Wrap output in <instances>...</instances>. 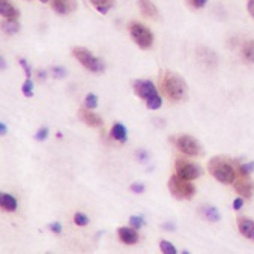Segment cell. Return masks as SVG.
Returning <instances> with one entry per match:
<instances>
[{
    "label": "cell",
    "mask_w": 254,
    "mask_h": 254,
    "mask_svg": "<svg viewBox=\"0 0 254 254\" xmlns=\"http://www.w3.org/2000/svg\"><path fill=\"white\" fill-rule=\"evenodd\" d=\"M39 2H42V3H47V2H48V0H39Z\"/></svg>",
    "instance_id": "b9f144b4"
},
{
    "label": "cell",
    "mask_w": 254,
    "mask_h": 254,
    "mask_svg": "<svg viewBox=\"0 0 254 254\" xmlns=\"http://www.w3.org/2000/svg\"><path fill=\"white\" fill-rule=\"evenodd\" d=\"M72 54H74V57H75L88 71L96 72V74L104 72V69H105L104 62H102L101 59H98L96 56H93L89 50L83 48V47H75V48L72 50Z\"/></svg>",
    "instance_id": "277c9868"
},
{
    "label": "cell",
    "mask_w": 254,
    "mask_h": 254,
    "mask_svg": "<svg viewBox=\"0 0 254 254\" xmlns=\"http://www.w3.org/2000/svg\"><path fill=\"white\" fill-rule=\"evenodd\" d=\"M160 248H161V251L164 254H176L178 253L176 247L172 242H168V241H161L160 242Z\"/></svg>",
    "instance_id": "603a6c76"
},
{
    "label": "cell",
    "mask_w": 254,
    "mask_h": 254,
    "mask_svg": "<svg viewBox=\"0 0 254 254\" xmlns=\"http://www.w3.org/2000/svg\"><path fill=\"white\" fill-rule=\"evenodd\" d=\"M200 214L209 223H218L221 220V215H220L218 209L215 206H202L200 208Z\"/></svg>",
    "instance_id": "2e32d148"
},
{
    "label": "cell",
    "mask_w": 254,
    "mask_h": 254,
    "mask_svg": "<svg viewBox=\"0 0 254 254\" xmlns=\"http://www.w3.org/2000/svg\"><path fill=\"white\" fill-rule=\"evenodd\" d=\"M209 172L212 173V176L218 182L226 185L233 184L236 179V170L233 168V165L221 158H214L209 161Z\"/></svg>",
    "instance_id": "7a4b0ae2"
},
{
    "label": "cell",
    "mask_w": 254,
    "mask_h": 254,
    "mask_svg": "<svg viewBox=\"0 0 254 254\" xmlns=\"http://www.w3.org/2000/svg\"><path fill=\"white\" fill-rule=\"evenodd\" d=\"M112 137L120 143L126 141V128L122 123H115L113 128H112Z\"/></svg>",
    "instance_id": "d6986e66"
},
{
    "label": "cell",
    "mask_w": 254,
    "mask_h": 254,
    "mask_svg": "<svg viewBox=\"0 0 254 254\" xmlns=\"http://www.w3.org/2000/svg\"><path fill=\"white\" fill-rule=\"evenodd\" d=\"M235 189L241 197L250 199L254 193V185H253V182L250 181L248 176H241L239 175V179L235 182Z\"/></svg>",
    "instance_id": "9c48e42d"
},
{
    "label": "cell",
    "mask_w": 254,
    "mask_h": 254,
    "mask_svg": "<svg viewBox=\"0 0 254 254\" xmlns=\"http://www.w3.org/2000/svg\"><path fill=\"white\" fill-rule=\"evenodd\" d=\"M3 30L8 33V35H14L20 30V24H18V21L17 18L15 20H6L5 23H3Z\"/></svg>",
    "instance_id": "7402d4cb"
},
{
    "label": "cell",
    "mask_w": 254,
    "mask_h": 254,
    "mask_svg": "<svg viewBox=\"0 0 254 254\" xmlns=\"http://www.w3.org/2000/svg\"><path fill=\"white\" fill-rule=\"evenodd\" d=\"M189 3H191L194 8H203L208 3V0H189Z\"/></svg>",
    "instance_id": "836d02e7"
},
{
    "label": "cell",
    "mask_w": 254,
    "mask_h": 254,
    "mask_svg": "<svg viewBox=\"0 0 254 254\" xmlns=\"http://www.w3.org/2000/svg\"><path fill=\"white\" fill-rule=\"evenodd\" d=\"M51 72L54 74L56 78H63V77L67 75V71L63 69L62 67H53V68H51Z\"/></svg>",
    "instance_id": "4dcf8cb0"
},
{
    "label": "cell",
    "mask_w": 254,
    "mask_h": 254,
    "mask_svg": "<svg viewBox=\"0 0 254 254\" xmlns=\"http://www.w3.org/2000/svg\"><path fill=\"white\" fill-rule=\"evenodd\" d=\"M238 229L245 238H248L254 242V221H251L248 218H239Z\"/></svg>",
    "instance_id": "5bb4252c"
},
{
    "label": "cell",
    "mask_w": 254,
    "mask_h": 254,
    "mask_svg": "<svg viewBox=\"0 0 254 254\" xmlns=\"http://www.w3.org/2000/svg\"><path fill=\"white\" fill-rule=\"evenodd\" d=\"M46 75H47L46 71H38V77H39V78H46Z\"/></svg>",
    "instance_id": "f35d334b"
},
{
    "label": "cell",
    "mask_w": 254,
    "mask_h": 254,
    "mask_svg": "<svg viewBox=\"0 0 254 254\" xmlns=\"http://www.w3.org/2000/svg\"><path fill=\"white\" fill-rule=\"evenodd\" d=\"M139 158H140L141 161H146V158H147V155H146V152H143V151H140V152H139Z\"/></svg>",
    "instance_id": "74e56055"
},
{
    "label": "cell",
    "mask_w": 254,
    "mask_h": 254,
    "mask_svg": "<svg viewBox=\"0 0 254 254\" xmlns=\"http://www.w3.org/2000/svg\"><path fill=\"white\" fill-rule=\"evenodd\" d=\"M84 104H86V109H89V110L96 109V105H98V96H96L95 93H88V95H86V99H84Z\"/></svg>",
    "instance_id": "cb8c5ba5"
},
{
    "label": "cell",
    "mask_w": 254,
    "mask_h": 254,
    "mask_svg": "<svg viewBox=\"0 0 254 254\" xmlns=\"http://www.w3.org/2000/svg\"><path fill=\"white\" fill-rule=\"evenodd\" d=\"M161 104H162V99L158 95V92L155 95H152L151 98L146 99V105H147V109H149V110H158L161 107Z\"/></svg>",
    "instance_id": "44dd1931"
},
{
    "label": "cell",
    "mask_w": 254,
    "mask_h": 254,
    "mask_svg": "<svg viewBox=\"0 0 254 254\" xmlns=\"http://www.w3.org/2000/svg\"><path fill=\"white\" fill-rule=\"evenodd\" d=\"M0 205H2V208L8 210V212H14L17 209V199L11 194L2 193L0 194Z\"/></svg>",
    "instance_id": "e0dca14e"
},
{
    "label": "cell",
    "mask_w": 254,
    "mask_h": 254,
    "mask_svg": "<svg viewBox=\"0 0 254 254\" xmlns=\"http://www.w3.org/2000/svg\"><path fill=\"white\" fill-rule=\"evenodd\" d=\"M21 91H23V95L26 98H32L33 96V83L30 78H27L23 84V88H21Z\"/></svg>",
    "instance_id": "484cf974"
},
{
    "label": "cell",
    "mask_w": 254,
    "mask_h": 254,
    "mask_svg": "<svg viewBox=\"0 0 254 254\" xmlns=\"http://www.w3.org/2000/svg\"><path fill=\"white\" fill-rule=\"evenodd\" d=\"M130 35H131V38H133V41L136 42V44L143 50L151 48L152 44H154L152 32L141 23H131L130 24Z\"/></svg>",
    "instance_id": "5b68a950"
},
{
    "label": "cell",
    "mask_w": 254,
    "mask_h": 254,
    "mask_svg": "<svg viewBox=\"0 0 254 254\" xmlns=\"http://www.w3.org/2000/svg\"><path fill=\"white\" fill-rule=\"evenodd\" d=\"M18 62H20V65L23 67V69H24V72H26V78H30L32 77V71H30V65H29V62L26 60V59H18Z\"/></svg>",
    "instance_id": "f546056e"
},
{
    "label": "cell",
    "mask_w": 254,
    "mask_h": 254,
    "mask_svg": "<svg viewBox=\"0 0 254 254\" xmlns=\"http://www.w3.org/2000/svg\"><path fill=\"white\" fill-rule=\"evenodd\" d=\"M89 2L96 8V11L102 15L107 14L112 6H113V0H89Z\"/></svg>",
    "instance_id": "ac0fdd59"
},
{
    "label": "cell",
    "mask_w": 254,
    "mask_h": 254,
    "mask_svg": "<svg viewBox=\"0 0 254 254\" xmlns=\"http://www.w3.org/2000/svg\"><path fill=\"white\" fill-rule=\"evenodd\" d=\"M0 134H2V136L6 134V125L3 122H0Z\"/></svg>",
    "instance_id": "8d00e7d4"
},
{
    "label": "cell",
    "mask_w": 254,
    "mask_h": 254,
    "mask_svg": "<svg viewBox=\"0 0 254 254\" xmlns=\"http://www.w3.org/2000/svg\"><path fill=\"white\" fill-rule=\"evenodd\" d=\"M168 189H170L172 196L179 200H189L196 194V186L178 175L172 176L168 181Z\"/></svg>",
    "instance_id": "3957f363"
},
{
    "label": "cell",
    "mask_w": 254,
    "mask_h": 254,
    "mask_svg": "<svg viewBox=\"0 0 254 254\" xmlns=\"http://www.w3.org/2000/svg\"><path fill=\"white\" fill-rule=\"evenodd\" d=\"M253 170H254V161H251V162H248V164H241L238 173H239L241 176H250V175L253 173Z\"/></svg>",
    "instance_id": "d4e9b609"
},
{
    "label": "cell",
    "mask_w": 254,
    "mask_h": 254,
    "mask_svg": "<svg viewBox=\"0 0 254 254\" xmlns=\"http://www.w3.org/2000/svg\"><path fill=\"white\" fill-rule=\"evenodd\" d=\"M139 6H140V11L144 17H147V18H157L158 17L157 6L154 5L152 0H139Z\"/></svg>",
    "instance_id": "9a60e30c"
},
{
    "label": "cell",
    "mask_w": 254,
    "mask_h": 254,
    "mask_svg": "<svg viewBox=\"0 0 254 254\" xmlns=\"http://www.w3.org/2000/svg\"><path fill=\"white\" fill-rule=\"evenodd\" d=\"M242 56L247 62L254 63V41H250L242 48Z\"/></svg>",
    "instance_id": "ffe728a7"
},
{
    "label": "cell",
    "mask_w": 254,
    "mask_h": 254,
    "mask_svg": "<svg viewBox=\"0 0 254 254\" xmlns=\"http://www.w3.org/2000/svg\"><path fill=\"white\" fill-rule=\"evenodd\" d=\"M164 229H167V230H173L175 227H173L172 224H165V226H164Z\"/></svg>",
    "instance_id": "60d3db41"
},
{
    "label": "cell",
    "mask_w": 254,
    "mask_h": 254,
    "mask_svg": "<svg viewBox=\"0 0 254 254\" xmlns=\"http://www.w3.org/2000/svg\"><path fill=\"white\" fill-rule=\"evenodd\" d=\"M130 223H131V226H133L134 229H140V227L144 226V220H143L141 217H139V215H133V217L130 218Z\"/></svg>",
    "instance_id": "f1b7e54d"
},
{
    "label": "cell",
    "mask_w": 254,
    "mask_h": 254,
    "mask_svg": "<svg viewBox=\"0 0 254 254\" xmlns=\"http://www.w3.org/2000/svg\"><path fill=\"white\" fill-rule=\"evenodd\" d=\"M161 91L170 101H182L186 98V84L175 72L167 71L161 75Z\"/></svg>",
    "instance_id": "6da1fadb"
},
{
    "label": "cell",
    "mask_w": 254,
    "mask_h": 254,
    "mask_svg": "<svg viewBox=\"0 0 254 254\" xmlns=\"http://www.w3.org/2000/svg\"><path fill=\"white\" fill-rule=\"evenodd\" d=\"M130 188H131V191H133V193H136V194H140V193H143V191H144V185H143V184H139V182L133 184Z\"/></svg>",
    "instance_id": "1f68e13d"
},
{
    "label": "cell",
    "mask_w": 254,
    "mask_h": 254,
    "mask_svg": "<svg viewBox=\"0 0 254 254\" xmlns=\"http://www.w3.org/2000/svg\"><path fill=\"white\" fill-rule=\"evenodd\" d=\"M133 88H134L136 95L141 99H147L157 93L155 84L149 80H136L133 83Z\"/></svg>",
    "instance_id": "ba28073f"
},
{
    "label": "cell",
    "mask_w": 254,
    "mask_h": 254,
    "mask_svg": "<svg viewBox=\"0 0 254 254\" xmlns=\"http://www.w3.org/2000/svg\"><path fill=\"white\" fill-rule=\"evenodd\" d=\"M74 223H75L77 226H80V227H84V226L89 224V218H88V215H84V214H81V212H77V214L74 215Z\"/></svg>",
    "instance_id": "4316f807"
},
{
    "label": "cell",
    "mask_w": 254,
    "mask_h": 254,
    "mask_svg": "<svg viewBox=\"0 0 254 254\" xmlns=\"http://www.w3.org/2000/svg\"><path fill=\"white\" fill-rule=\"evenodd\" d=\"M0 14L5 20H15L20 17V12L15 9V6L9 0H0Z\"/></svg>",
    "instance_id": "4fadbf2b"
},
{
    "label": "cell",
    "mask_w": 254,
    "mask_h": 254,
    "mask_svg": "<svg viewBox=\"0 0 254 254\" xmlns=\"http://www.w3.org/2000/svg\"><path fill=\"white\" fill-rule=\"evenodd\" d=\"M176 147L185 155H189V157H196V155H200L202 152V147L199 144V141L191 137V136H181L176 139Z\"/></svg>",
    "instance_id": "8992f818"
},
{
    "label": "cell",
    "mask_w": 254,
    "mask_h": 254,
    "mask_svg": "<svg viewBox=\"0 0 254 254\" xmlns=\"http://www.w3.org/2000/svg\"><path fill=\"white\" fill-rule=\"evenodd\" d=\"M75 0H53L51 6L53 11L60 14V15H67L69 12H72L75 9Z\"/></svg>",
    "instance_id": "8fae6325"
},
{
    "label": "cell",
    "mask_w": 254,
    "mask_h": 254,
    "mask_svg": "<svg viewBox=\"0 0 254 254\" xmlns=\"http://www.w3.org/2000/svg\"><path fill=\"white\" fill-rule=\"evenodd\" d=\"M247 9H248L250 15L254 18V0H248V3H247Z\"/></svg>",
    "instance_id": "e575fe53"
},
{
    "label": "cell",
    "mask_w": 254,
    "mask_h": 254,
    "mask_svg": "<svg viewBox=\"0 0 254 254\" xmlns=\"http://www.w3.org/2000/svg\"><path fill=\"white\" fill-rule=\"evenodd\" d=\"M242 206H244V200H242V199H235V202H233V209H235V210H239Z\"/></svg>",
    "instance_id": "d590c367"
},
{
    "label": "cell",
    "mask_w": 254,
    "mask_h": 254,
    "mask_svg": "<svg viewBox=\"0 0 254 254\" xmlns=\"http://www.w3.org/2000/svg\"><path fill=\"white\" fill-rule=\"evenodd\" d=\"M78 116L81 117V120L84 123L89 125V126H93V128H98V126H101L104 123V120L98 115L92 113V110H89V109H81L78 112Z\"/></svg>",
    "instance_id": "7c38bea8"
},
{
    "label": "cell",
    "mask_w": 254,
    "mask_h": 254,
    "mask_svg": "<svg viewBox=\"0 0 254 254\" xmlns=\"http://www.w3.org/2000/svg\"><path fill=\"white\" fill-rule=\"evenodd\" d=\"M117 235H119V239L126 244V245H134L139 242V235L137 231L134 230V227H120L117 230Z\"/></svg>",
    "instance_id": "30bf717a"
},
{
    "label": "cell",
    "mask_w": 254,
    "mask_h": 254,
    "mask_svg": "<svg viewBox=\"0 0 254 254\" xmlns=\"http://www.w3.org/2000/svg\"><path fill=\"white\" fill-rule=\"evenodd\" d=\"M176 173H178V176H181L186 181H194L202 175V168L193 162L178 160L176 161Z\"/></svg>",
    "instance_id": "52a82bcc"
},
{
    "label": "cell",
    "mask_w": 254,
    "mask_h": 254,
    "mask_svg": "<svg viewBox=\"0 0 254 254\" xmlns=\"http://www.w3.org/2000/svg\"><path fill=\"white\" fill-rule=\"evenodd\" d=\"M48 229L53 231V233H56V235H60L62 233V224L60 223H50Z\"/></svg>",
    "instance_id": "d6a6232c"
},
{
    "label": "cell",
    "mask_w": 254,
    "mask_h": 254,
    "mask_svg": "<svg viewBox=\"0 0 254 254\" xmlns=\"http://www.w3.org/2000/svg\"><path fill=\"white\" fill-rule=\"evenodd\" d=\"M0 63H2V69H6V62H5V59H3V57L0 59Z\"/></svg>",
    "instance_id": "ab89813d"
},
{
    "label": "cell",
    "mask_w": 254,
    "mask_h": 254,
    "mask_svg": "<svg viewBox=\"0 0 254 254\" xmlns=\"http://www.w3.org/2000/svg\"><path fill=\"white\" fill-rule=\"evenodd\" d=\"M47 137H48V128H47V126H42V128H39L38 133H36V136H35V139L38 141H44Z\"/></svg>",
    "instance_id": "83f0119b"
}]
</instances>
